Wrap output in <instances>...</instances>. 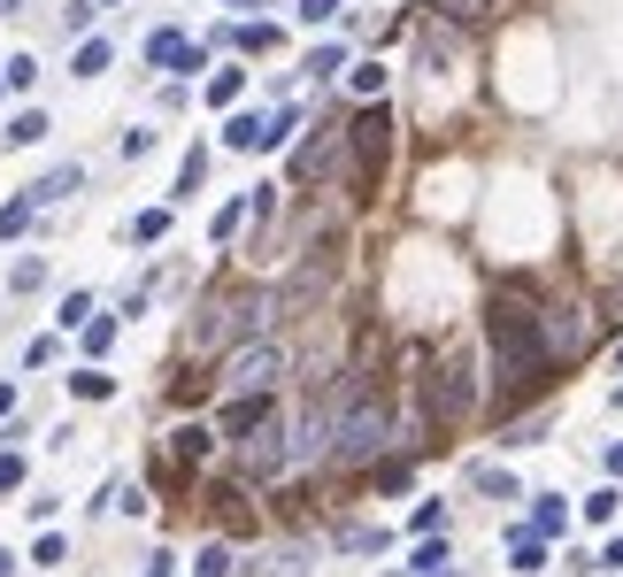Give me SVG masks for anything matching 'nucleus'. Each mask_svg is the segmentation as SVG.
<instances>
[{
	"label": "nucleus",
	"instance_id": "1",
	"mask_svg": "<svg viewBox=\"0 0 623 577\" xmlns=\"http://www.w3.org/2000/svg\"><path fill=\"white\" fill-rule=\"evenodd\" d=\"M485 339H492V370H500V409L531 401V393L554 378V354H547V331H539V308H531V300L492 292V308H485Z\"/></svg>",
	"mask_w": 623,
	"mask_h": 577
},
{
	"label": "nucleus",
	"instance_id": "2",
	"mask_svg": "<svg viewBox=\"0 0 623 577\" xmlns=\"http://www.w3.org/2000/svg\"><path fill=\"white\" fill-rule=\"evenodd\" d=\"M385 439H393V409L370 393V378H354L346 401H339V416H331V446H323L331 470H362V462H377Z\"/></svg>",
	"mask_w": 623,
	"mask_h": 577
},
{
	"label": "nucleus",
	"instance_id": "3",
	"mask_svg": "<svg viewBox=\"0 0 623 577\" xmlns=\"http://www.w3.org/2000/svg\"><path fill=\"white\" fill-rule=\"evenodd\" d=\"M224 432L239 439L247 477H278V470L293 462V439H285V424H278L270 393H262V401H231V409H224Z\"/></svg>",
	"mask_w": 623,
	"mask_h": 577
},
{
	"label": "nucleus",
	"instance_id": "4",
	"mask_svg": "<svg viewBox=\"0 0 623 577\" xmlns=\"http://www.w3.org/2000/svg\"><path fill=\"white\" fill-rule=\"evenodd\" d=\"M424 409H432L439 432H455V424L477 416V354H469V347H455V354L432 362V378H424Z\"/></svg>",
	"mask_w": 623,
	"mask_h": 577
},
{
	"label": "nucleus",
	"instance_id": "5",
	"mask_svg": "<svg viewBox=\"0 0 623 577\" xmlns=\"http://www.w3.org/2000/svg\"><path fill=\"white\" fill-rule=\"evenodd\" d=\"M278 308H285V292H231V300L200 308L193 339H200V347H224V339H262V331L278 323Z\"/></svg>",
	"mask_w": 623,
	"mask_h": 577
},
{
	"label": "nucleus",
	"instance_id": "6",
	"mask_svg": "<svg viewBox=\"0 0 623 577\" xmlns=\"http://www.w3.org/2000/svg\"><path fill=\"white\" fill-rule=\"evenodd\" d=\"M278 378H285V347L262 331V339H239L231 354H224V393L231 401H262V393H278Z\"/></svg>",
	"mask_w": 623,
	"mask_h": 577
},
{
	"label": "nucleus",
	"instance_id": "7",
	"mask_svg": "<svg viewBox=\"0 0 623 577\" xmlns=\"http://www.w3.org/2000/svg\"><path fill=\"white\" fill-rule=\"evenodd\" d=\"M346 146H354V169H346V185L370 200V193H377V177H385V154H393V109H377V101H370V109L346 124Z\"/></svg>",
	"mask_w": 623,
	"mask_h": 577
},
{
	"label": "nucleus",
	"instance_id": "8",
	"mask_svg": "<svg viewBox=\"0 0 623 577\" xmlns=\"http://www.w3.org/2000/svg\"><path fill=\"white\" fill-rule=\"evenodd\" d=\"M539 331H547V354H554V370H562V362H578V354L593 347V316H585L578 300H562V308H539Z\"/></svg>",
	"mask_w": 623,
	"mask_h": 577
},
{
	"label": "nucleus",
	"instance_id": "9",
	"mask_svg": "<svg viewBox=\"0 0 623 577\" xmlns=\"http://www.w3.org/2000/svg\"><path fill=\"white\" fill-rule=\"evenodd\" d=\"M147 62L155 70H177V78H193V70H208V54L185 39V31H147Z\"/></svg>",
	"mask_w": 623,
	"mask_h": 577
},
{
	"label": "nucleus",
	"instance_id": "10",
	"mask_svg": "<svg viewBox=\"0 0 623 577\" xmlns=\"http://www.w3.org/2000/svg\"><path fill=\"white\" fill-rule=\"evenodd\" d=\"M331 154H339V132H331V124H315V140L293 154V177H301V185H315V177L331 169Z\"/></svg>",
	"mask_w": 623,
	"mask_h": 577
},
{
	"label": "nucleus",
	"instance_id": "11",
	"mask_svg": "<svg viewBox=\"0 0 623 577\" xmlns=\"http://www.w3.org/2000/svg\"><path fill=\"white\" fill-rule=\"evenodd\" d=\"M508 570H516V577H539V570H547V539H539L531 524L508 539Z\"/></svg>",
	"mask_w": 623,
	"mask_h": 577
},
{
	"label": "nucleus",
	"instance_id": "12",
	"mask_svg": "<svg viewBox=\"0 0 623 577\" xmlns=\"http://www.w3.org/2000/svg\"><path fill=\"white\" fill-rule=\"evenodd\" d=\"M224 140L239 146V154H262V146H270V116H231V132H224Z\"/></svg>",
	"mask_w": 623,
	"mask_h": 577
},
{
	"label": "nucleus",
	"instance_id": "13",
	"mask_svg": "<svg viewBox=\"0 0 623 577\" xmlns=\"http://www.w3.org/2000/svg\"><path fill=\"white\" fill-rule=\"evenodd\" d=\"M531 532H539V539H554V532H570V508H562L554 493H539V501H531Z\"/></svg>",
	"mask_w": 623,
	"mask_h": 577
},
{
	"label": "nucleus",
	"instance_id": "14",
	"mask_svg": "<svg viewBox=\"0 0 623 577\" xmlns=\"http://www.w3.org/2000/svg\"><path fill=\"white\" fill-rule=\"evenodd\" d=\"M77 185H85V162H70V169L39 177V185H31V200H62V193H77Z\"/></svg>",
	"mask_w": 623,
	"mask_h": 577
},
{
	"label": "nucleus",
	"instance_id": "15",
	"mask_svg": "<svg viewBox=\"0 0 623 577\" xmlns=\"http://www.w3.org/2000/svg\"><path fill=\"white\" fill-rule=\"evenodd\" d=\"M239 93H247V70H216L208 78V109H231Z\"/></svg>",
	"mask_w": 623,
	"mask_h": 577
},
{
	"label": "nucleus",
	"instance_id": "16",
	"mask_svg": "<svg viewBox=\"0 0 623 577\" xmlns=\"http://www.w3.org/2000/svg\"><path fill=\"white\" fill-rule=\"evenodd\" d=\"M46 132H54V124H46L39 109H23V116H15V124H8L0 140H8V146H31V140H46Z\"/></svg>",
	"mask_w": 623,
	"mask_h": 577
},
{
	"label": "nucleus",
	"instance_id": "17",
	"mask_svg": "<svg viewBox=\"0 0 623 577\" xmlns=\"http://www.w3.org/2000/svg\"><path fill=\"white\" fill-rule=\"evenodd\" d=\"M70 70H77V78H101V70H108V39H85V47L70 54Z\"/></svg>",
	"mask_w": 623,
	"mask_h": 577
},
{
	"label": "nucleus",
	"instance_id": "18",
	"mask_svg": "<svg viewBox=\"0 0 623 577\" xmlns=\"http://www.w3.org/2000/svg\"><path fill=\"white\" fill-rule=\"evenodd\" d=\"M200 177H208V146H193V154H185V169H177V200H193V193H200Z\"/></svg>",
	"mask_w": 623,
	"mask_h": 577
},
{
	"label": "nucleus",
	"instance_id": "19",
	"mask_svg": "<svg viewBox=\"0 0 623 577\" xmlns=\"http://www.w3.org/2000/svg\"><path fill=\"white\" fill-rule=\"evenodd\" d=\"M31 216H39V200H8V208H0V239H23Z\"/></svg>",
	"mask_w": 623,
	"mask_h": 577
},
{
	"label": "nucleus",
	"instance_id": "20",
	"mask_svg": "<svg viewBox=\"0 0 623 577\" xmlns=\"http://www.w3.org/2000/svg\"><path fill=\"white\" fill-rule=\"evenodd\" d=\"M432 8H439L447 23H485V16H492V0H432Z\"/></svg>",
	"mask_w": 623,
	"mask_h": 577
},
{
	"label": "nucleus",
	"instance_id": "21",
	"mask_svg": "<svg viewBox=\"0 0 623 577\" xmlns=\"http://www.w3.org/2000/svg\"><path fill=\"white\" fill-rule=\"evenodd\" d=\"M70 393H77V401H108V393H116V378H101V370H77V378H70Z\"/></svg>",
	"mask_w": 623,
	"mask_h": 577
},
{
	"label": "nucleus",
	"instance_id": "22",
	"mask_svg": "<svg viewBox=\"0 0 623 577\" xmlns=\"http://www.w3.org/2000/svg\"><path fill=\"white\" fill-rule=\"evenodd\" d=\"M469 485H477V493H492V501H508V493H516V477H508V470H492V462H485V470H469Z\"/></svg>",
	"mask_w": 623,
	"mask_h": 577
},
{
	"label": "nucleus",
	"instance_id": "23",
	"mask_svg": "<svg viewBox=\"0 0 623 577\" xmlns=\"http://www.w3.org/2000/svg\"><path fill=\"white\" fill-rule=\"evenodd\" d=\"M39 286H46V262H15V270H8V292H15V300L39 292Z\"/></svg>",
	"mask_w": 623,
	"mask_h": 577
},
{
	"label": "nucleus",
	"instance_id": "24",
	"mask_svg": "<svg viewBox=\"0 0 623 577\" xmlns=\"http://www.w3.org/2000/svg\"><path fill=\"white\" fill-rule=\"evenodd\" d=\"M193 577H231V547H200V555H193Z\"/></svg>",
	"mask_w": 623,
	"mask_h": 577
},
{
	"label": "nucleus",
	"instance_id": "25",
	"mask_svg": "<svg viewBox=\"0 0 623 577\" xmlns=\"http://www.w3.org/2000/svg\"><path fill=\"white\" fill-rule=\"evenodd\" d=\"M231 39H239V47H247V54H262V47H278V23H239V31H231Z\"/></svg>",
	"mask_w": 623,
	"mask_h": 577
},
{
	"label": "nucleus",
	"instance_id": "26",
	"mask_svg": "<svg viewBox=\"0 0 623 577\" xmlns=\"http://www.w3.org/2000/svg\"><path fill=\"white\" fill-rule=\"evenodd\" d=\"M354 93L377 101V93H385V62H354Z\"/></svg>",
	"mask_w": 623,
	"mask_h": 577
},
{
	"label": "nucleus",
	"instance_id": "27",
	"mask_svg": "<svg viewBox=\"0 0 623 577\" xmlns=\"http://www.w3.org/2000/svg\"><path fill=\"white\" fill-rule=\"evenodd\" d=\"M108 339H116V316H85V354H108Z\"/></svg>",
	"mask_w": 623,
	"mask_h": 577
},
{
	"label": "nucleus",
	"instance_id": "28",
	"mask_svg": "<svg viewBox=\"0 0 623 577\" xmlns=\"http://www.w3.org/2000/svg\"><path fill=\"white\" fill-rule=\"evenodd\" d=\"M623 508V493L616 485H601V493H593V501H585V524H609V516H616Z\"/></svg>",
	"mask_w": 623,
	"mask_h": 577
},
{
	"label": "nucleus",
	"instance_id": "29",
	"mask_svg": "<svg viewBox=\"0 0 623 577\" xmlns=\"http://www.w3.org/2000/svg\"><path fill=\"white\" fill-rule=\"evenodd\" d=\"M346 70V47H315L309 54V78H339Z\"/></svg>",
	"mask_w": 623,
	"mask_h": 577
},
{
	"label": "nucleus",
	"instance_id": "30",
	"mask_svg": "<svg viewBox=\"0 0 623 577\" xmlns=\"http://www.w3.org/2000/svg\"><path fill=\"white\" fill-rule=\"evenodd\" d=\"M162 231H169V208H147V216L132 224V239H139V247H147V239H162Z\"/></svg>",
	"mask_w": 623,
	"mask_h": 577
},
{
	"label": "nucleus",
	"instance_id": "31",
	"mask_svg": "<svg viewBox=\"0 0 623 577\" xmlns=\"http://www.w3.org/2000/svg\"><path fill=\"white\" fill-rule=\"evenodd\" d=\"M416 570H424V577H432V570H447V547H439L432 532H424V547H416Z\"/></svg>",
	"mask_w": 623,
	"mask_h": 577
},
{
	"label": "nucleus",
	"instance_id": "32",
	"mask_svg": "<svg viewBox=\"0 0 623 577\" xmlns=\"http://www.w3.org/2000/svg\"><path fill=\"white\" fill-rule=\"evenodd\" d=\"M85 316H93V300H85V292H70V300H62V323H70V331H85Z\"/></svg>",
	"mask_w": 623,
	"mask_h": 577
},
{
	"label": "nucleus",
	"instance_id": "33",
	"mask_svg": "<svg viewBox=\"0 0 623 577\" xmlns=\"http://www.w3.org/2000/svg\"><path fill=\"white\" fill-rule=\"evenodd\" d=\"M293 16H301V23H331V16H339V0H301Z\"/></svg>",
	"mask_w": 623,
	"mask_h": 577
},
{
	"label": "nucleus",
	"instance_id": "34",
	"mask_svg": "<svg viewBox=\"0 0 623 577\" xmlns=\"http://www.w3.org/2000/svg\"><path fill=\"white\" fill-rule=\"evenodd\" d=\"M23 485V454H0V493H15Z\"/></svg>",
	"mask_w": 623,
	"mask_h": 577
},
{
	"label": "nucleus",
	"instance_id": "35",
	"mask_svg": "<svg viewBox=\"0 0 623 577\" xmlns=\"http://www.w3.org/2000/svg\"><path fill=\"white\" fill-rule=\"evenodd\" d=\"M224 8H239V16H262V8H270V0H224Z\"/></svg>",
	"mask_w": 623,
	"mask_h": 577
},
{
	"label": "nucleus",
	"instance_id": "36",
	"mask_svg": "<svg viewBox=\"0 0 623 577\" xmlns=\"http://www.w3.org/2000/svg\"><path fill=\"white\" fill-rule=\"evenodd\" d=\"M601 563H609V570H623V539H609V555H601Z\"/></svg>",
	"mask_w": 623,
	"mask_h": 577
},
{
	"label": "nucleus",
	"instance_id": "37",
	"mask_svg": "<svg viewBox=\"0 0 623 577\" xmlns=\"http://www.w3.org/2000/svg\"><path fill=\"white\" fill-rule=\"evenodd\" d=\"M609 477H623V439H616V446H609Z\"/></svg>",
	"mask_w": 623,
	"mask_h": 577
},
{
	"label": "nucleus",
	"instance_id": "38",
	"mask_svg": "<svg viewBox=\"0 0 623 577\" xmlns=\"http://www.w3.org/2000/svg\"><path fill=\"white\" fill-rule=\"evenodd\" d=\"M8 409H15V385H0V416H8Z\"/></svg>",
	"mask_w": 623,
	"mask_h": 577
},
{
	"label": "nucleus",
	"instance_id": "39",
	"mask_svg": "<svg viewBox=\"0 0 623 577\" xmlns=\"http://www.w3.org/2000/svg\"><path fill=\"white\" fill-rule=\"evenodd\" d=\"M0 577H15V555H8V547H0Z\"/></svg>",
	"mask_w": 623,
	"mask_h": 577
},
{
	"label": "nucleus",
	"instance_id": "40",
	"mask_svg": "<svg viewBox=\"0 0 623 577\" xmlns=\"http://www.w3.org/2000/svg\"><path fill=\"white\" fill-rule=\"evenodd\" d=\"M609 401H616V409H623V385H616V393H609Z\"/></svg>",
	"mask_w": 623,
	"mask_h": 577
},
{
	"label": "nucleus",
	"instance_id": "41",
	"mask_svg": "<svg viewBox=\"0 0 623 577\" xmlns=\"http://www.w3.org/2000/svg\"><path fill=\"white\" fill-rule=\"evenodd\" d=\"M108 8H116V0H108Z\"/></svg>",
	"mask_w": 623,
	"mask_h": 577
},
{
	"label": "nucleus",
	"instance_id": "42",
	"mask_svg": "<svg viewBox=\"0 0 623 577\" xmlns=\"http://www.w3.org/2000/svg\"><path fill=\"white\" fill-rule=\"evenodd\" d=\"M616 354H623V347H616Z\"/></svg>",
	"mask_w": 623,
	"mask_h": 577
}]
</instances>
